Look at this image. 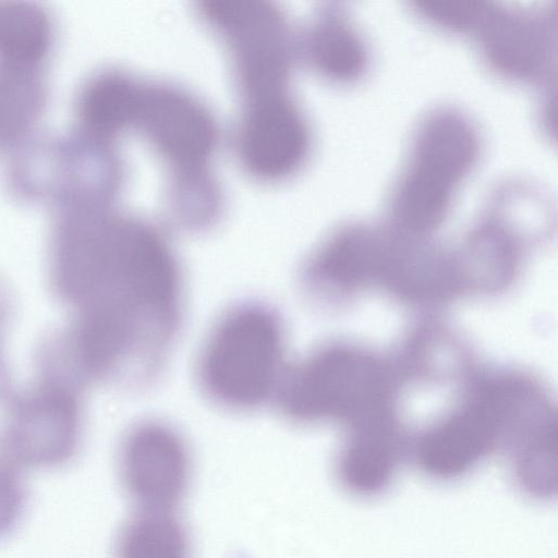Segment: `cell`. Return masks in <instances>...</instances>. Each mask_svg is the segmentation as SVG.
<instances>
[{
  "instance_id": "6da1fadb",
  "label": "cell",
  "mask_w": 558,
  "mask_h": 558,
  "mask_svg": "<svg viewBox=\"0 0 558 558\" xmlns=\"http://www.w3.org/2000/svg\"><path fill=\"white\" fill-rule=\"evenodd\" d=\"M280 312L260 300L231 305L208 332L197 359V380L216 405L250 412L274 401L288 366Z\"/></svg>"
},
{
  "instance_id": "7a4b0ae2",
  "label": "cell",
  "mask_w": 558,
  "mask_h": 558,
  "mask_svg": "<svg viewBox=\"0 0 558 558\" xmlns=\"http://www.w3.org/2000/svg\"><path fill=\"white\" fill-rule=\"evenodd\" d=\"M274 402L299 424L341 422L348 427L395 415L386 365L351 344H323L288 364Z\"/></svg>"
},
{
  "instance_id": "3957f363",
  "label": "cell",
  "mask_w": 558,
  "mask_h": 558,
  "mask_svg": "<svg viewBox=\"0 0 558 558\" xmlns=\"http://www.w3.org/2000/svg\"><path fill=\"white\" fill-rule=\"evenodd\" d=\"M536 397L531 383L521 377L483 378L459 408L417 437L416 466L438 483L465 477L510 436Z\"/></svg>"
},
{
  "instance_id": "277c9868",
  "label": "cell",
  "mask_w": 558,
  "mask_h": 558,
  "mask_svg": "<svg viewBox=\"0 0 558 558\" xmlns=\"http://www.w3.org/2000/svg\"><path fill=\"white\" fill-rule=\"evenodd\" d=\"M480 155L478 133L461 112L440 109L420 124L392 194V216L411 235L436 229Z\"/></svg>"
},
{
  "instance_id": "5b68a950",
  "label": "cell",
  "mask_w": 558,
  "mask_h": 558,
  "mask_svg": "<svg viewBox=\"0 0 558 558\" xmlns=\"http://www.w3.org/2000/svg\"><path fill=\"white\" fill-rule=\"evenodd\" d=\"M118 469L122 486L138 510L174 511L189 488L192 461L175 427L145 420L124 435Z\"/></svg>"
},
{
  "instance_id": "8992f818",
  "label": "cell",
  "mask_w": 558,
  "mask_h": 558,
  "mask_svg": "<svg viewBox=\"0 0 558 558\" xmlns=\"http://www.w3.org/2000/svg\"><path fill=\"white\" fill-rule=\"evenodd\" d=\"M204 7L229 38L250 101L284 94L288 59L278 12L251 0H211Z\"/></svg>"
},
{
  "instance_id": "52a82bcc",
  "label": "cell",
  "mask_w": 558,
  "mask_h": 558,
  "mask_svg": "<svg viewBox=\"0 0 558 558\" xmlns=\"http://www.w3.org/2000/svg\"><path fill=\"white\" fill-rule=\"evenodd\" d=\"M80 434L76 396L63 383H49L20 405L8 432V457L19 466H60L75 454Z\"/></svg>"
},
{
  "instance_id": "ba28073f",
  "label": "cell",
  "mask_w": 558,
  "mask_h": 558,
  "mask_svg": "<svg viewBox=\"0 0 558 558\" xmlns=\"http://www.w3.org/2000/svg\"><path fill=\"white\" fill-rule=\"evenodd\" d=\"M130 126H135L171 162L195 169L215 146L216 130L205 109L186 94L160 85H140Z\"/></svg>"
},
{
  "instance_id": "9c48e42d",
  "label": "cell",
  "mask_w": 558,
  "mask_h": 558,
  "mask_svg": "<svg viewBox=\"0 0 558 558\" xmlns=\"http://www.w3.org/2000/svg\"><path fill=\"white\" fill-rule=\"evenodd\" d=\"M390 238L365 226L343 228L325 241L301 270L305 292L319 301H333L354 290L378 284Z\"/></svg>"
},
{
  "instance_id": "30bf717a",
  "label": "cell",
  "mask_w": 558,
  "mask_h": 558,
  "mask_svg": "<svg viewBox=\"0 0 558 558\" xmlns=\"http://www.w3.org/2000/svg\"><path fill=\"white\" fill-rule=\"evenodd\" d=\"M308 147L307 125L286 94L248 104L240 132V154L253 174L283 178L301 166Z\"/></svg>"
},
{
  "instance_id": "8fae6325",
  "label": "cell",
  "mask_w": 558,
  "mask_h": 558,
  "mask_svg": "<svg viewBox=\"0 0 558 558\" xmlns=\"http://www.w3.org/2000/svg\"><path fill=\"white\" fill-rule=\"evenodd\" d=\"M476 28L486 60L505 76L535 81L549 71L554 40L546 19L487 4Z\"/></svg>"
},
{
  "instance_id": "7c38bea8",
  "label": "cell",
  "mask_w": 558,
  "mask_h": 558,
  "mask_svg": "<svg viewBox=\"0 0 558 558\" xmlns=\"http://www.w3.org/2000/svg\"><path fill=\"white\" fill-rule=\"evenodd\" d=\"M403 454L404 442L395 416L348 427L336 458V478L352 496H381L392 486Z\"/></svg>"
},
{
  "instance_id": "4fadbf2b",
  "label": "cell",
  "mask_w": 558,
  "mask_h": 558,
  "mask_svg": "<svg viewBox=\"0 0 558 558\" xmlns=\"http://www.w3.org/2000/svg\"><path fill=\"white\" fill-rule=\"evenodd\" d=\"M556 424L547 413L510 438V473L526 497L548 501L557 494Z\"/></svg>"
},
{
  "instance_id": "5bb4252c",
  "label": "cell",
  "mask_w": 558,
  "mask_h": 558,
  "mask_svg": "<svg viewBox=\"0 0 558 558\" xmlns=\"http://www.w3.org/2000/svg\"><path fill=\"white\" fill-rule=\"evenodd\" d=\"M308 44L311 60L331 80L356 81L367 68L368 52L363 38L337 13L326 14L314 25Z\"/></svg>"
},
{
  "instance_id": "9a60e30c",
  "label": "cell",
  "mask_w": 558,
  "mask_h": 558,
  "mask_svg": "<svg viewBox=\"0 0 558 558\" xmlns=\"http://www.w3.org/2000/svg\"><path fill=\"white\" fill-rule=\"evenodd\" d=\"M114 558H191L186 530L174 511L138 510L120 530Z\"/></svg>"
},
{
  "instance_id": "2e32d148",
  "label": "cell",
  "mask_w": 558,
  "mask_h": 558,
  "mask_svg": "<svg viewBox=\"0 0 558 558\" xmlns=\"http://www.w3.org/2000/svg\"><path fill=\"white\" fill-rule=\"evenodd\" d=\"M138 84L116 72L104 73L84 88L78 113L86 131L107 137L130 126Z\"/></svg>"
},
{
  "instance_id": "e0dca14e",
  "label": "cell",
  "mask_w": 558,
  "mask_h": 558,
  "mask_svg": "<svg viewBox=\"0 0 558 558\" xmlns=\"http://www.w3.org/2000/svg\"><path fill=\"white\" fill-rule=\"evenodd\" d=\"M49 45L50 25L43 11L19 3L0 7V60L4 65H36Z\"/></svg>"
},
{
  "instance_id": "ac0fdd59",
  "label": "cell",
  "mask_w": 558,
  "mask_h": 558,
  "mask_svg": "<svg viewBox=\"0 0 558 558\" xmlns=\"http://www.w3.org/2000/svg\"><path fill=\"white\" fill-rule=\"evenodd\" d=\"M19 69L0 76V141L16 134L36 111L38 96L34 83Z\"/></svg>"
},
{
  "instance_id": "d6986e66",
  "label": "cell",
  "mask_w": 558,
  "mask_h": 558,
  "mask_svg": "<svg viewBox=\"0 0 558 558\" xmlns=\"http://www.w3.org/2000/svg\"><path fill=\"white\" fill-rule=\"evenodd\" d=\"M26 506V487L20 466L8 456L0 458V541L20 523Z\"/></svg>"
},
{
  "instance_id": "ffe728a7",
  "label": "cell",
  "mask_w": 558,
  "mask_h": 558,
  "mask_svg": "<svg viewBox=\"0 0 558 558\" xmlns=\"http://www.w3.org/2000/svg\"><path fill=\"white\" fill-rule=\"evenodd\" d=\"M487 2L471 0L417 1L418 11L435 24L453 31L476 28Z\"/></svg>"
}]
</instances>
